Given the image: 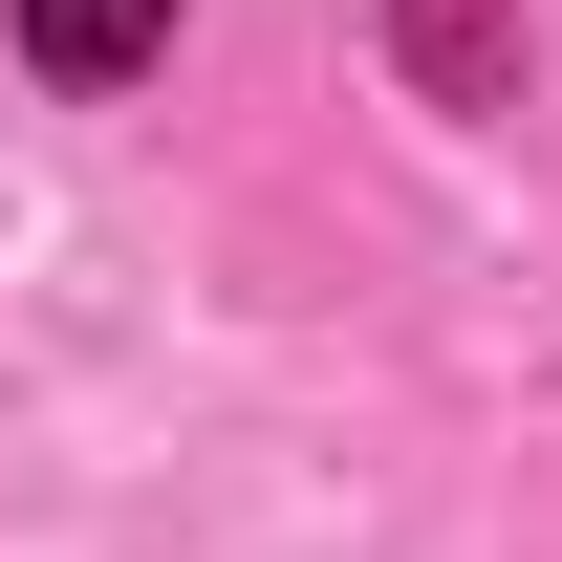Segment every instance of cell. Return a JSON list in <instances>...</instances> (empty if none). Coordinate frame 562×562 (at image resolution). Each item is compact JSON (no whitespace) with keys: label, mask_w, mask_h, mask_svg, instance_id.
Listing matches in <instances>:
<instances>
[{"label":"cell","mask_w":562,"mask_h":562,"mask_svg":"<svg viewBox=\"0 0 562 562\" xmlns=\"http://www.w3.org/2000/svg\"><path fill=\"white\" fill-rule=\"evenodd\" d=\"M412 66L454 87V109H497V0H412Z\"/></svg>","instance_id":"cell-2"},{"label":"cell","mask_w":562,"mask_h":562,"mask_svg":"<svg viewBox=\"0 0 562 562\" xmlns=\"http://www.w3.org/2000/svg\"><path fill=\"white\" fill-rule=\"evenodd\" d=\"M151 44H173V0H22V66L44 87H131Z\"/></svg>","instance_id":"cell-1"}]
</instances>
